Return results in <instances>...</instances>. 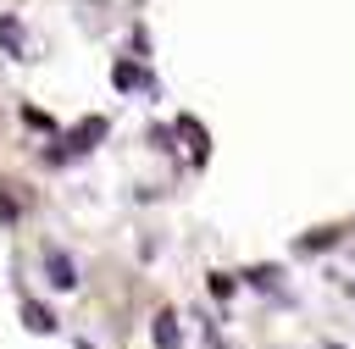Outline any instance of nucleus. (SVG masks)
<instances>
[{
  "label": "nucleus",
  "instance_id": "f257e3e1",
  "mask_svg": "<svg viewBox=\"0 0 355 349\" xmlns=\"http://www.w3.org/2000/svg\"><path fill=\"white\" fill-rule=\"evenodd\" d=\"M44 266H50V283H55V288H78V266H72L67 249L50 244V249H44Z\"/></svg>",
  "mask_w": 355,
  "mask_h": 349
},
{
  "label": "nucleus",
  "instance_id": "f03ea898",
  "mask_svg": "<svg viewBox=\"0 0 355 349\" xmlns=\"http://www.w3.org/2000/svg\"><path fill=\"white\" fill-rule=\"evenodd\" d=\"M0 39H6V50H11L17 61H28V44H22V22H17V17H0Z\"/></svg>",
  "mask_w": 355,
  "mask_h": 349
},
{
  "label": "nucleus",
  "instance_id": "7ed1b4c3",
  "mask_svg": "<svg viewBox=\"0 0 355 349\" xmlns=\"http://www.w3.org/2000/svg\"><path fill=\"white\" fill-rule=\"evenodd\" d=\"M155 349H178V316L172 310L155 316Z\"/></svg>",
  "mask_w": 355,
  "mask_h": 349
},
{
  "label": "nucleus",
  "instance_id": "20e7f679",
  "mask_svg": "<svg viewBox=\"0 0 355 349\" xmlns=\"http://www.w3.org/2000/svg\"><path fill=\"white\" fill-rule=\"evenodd\" d=\"M22 316H28V327H33V332H55V316H50L44 305H22Z\"/></svg>",
  "mask_w": 355,
  "mask_h": 349
},
{
  "label": "nucleus",
  "instance_id": "39448f33",
  "mask_svg": "<svg viewBox=\"0 0 355 349\" xmlns=\"http://www.w3.org/2000/svg\"><path fill=\"white\" fill-rule=\"evenodd\" d=\"M105 133V122H83L78 133H72V150H89V138H100Z\"/></svg>",
  "mask_w": 355,
  "mask_h": 349
},
{
  "label": "nucleus",
  "instance_id": "423d86ee",
  "mask_svg": "<svg viewBox=\"0 0 355 349\" xmlns=\"http://www.w3.org/2000/svg\"><path fill=\"white\" fill-rule=\"evenodd\" d=\"M139 83H144V72H139V66H128V61H122V66H116V89H139Z\"/></svg>",
  "mask_w": 355,
  "mask_h": 349
},
{
  "label": "nucleus",
  "instance_id": "0eeeda50",
  "mask_svg": "<svg viewBox=\"0 0 355 349\" xmlns=\"http://www.w3.org/2000/svg\"><path fill=\"white\" fill-rule=\"evenodd\" d=\"M333 238H338V233H333V227H322V233H305V238H300V249H327Z\"/></svg>",
  "mask_w": 355,
  "mask_h": 349
},
{
  "label": "nucleus",
  "instance_id": "6e6552de",
  "mask_svg": "<svg viewBox=\"0 0 355 349\" xmlns=\"http://www.w3.org/2000/svg\"><path fill=\"white\" fill-rule=\"evenodd\" d=\"M211 294H216V299H227V294H233V277H222V271H216V277H211Z\"/></svg>",
  "mask_w": 355,
  "mask_h": 349
}]
</instances>
